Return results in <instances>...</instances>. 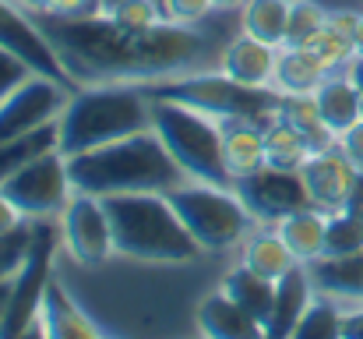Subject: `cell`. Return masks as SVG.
I'll return each instance as SVG.
<instances>
[{
	"label": "cell",
	"mask_w": 363,
	"mask_h": 339,
	"mask_svg": "<svg viewBox=\"0 0 363 339\" xmlns=\"http://www.w3.org/2000/svg\"><path fill=\"white\" fill-rule=\"evenodd\" d=\"M39 28L60 53L74 85H110V82H159L194 71L212 43L194 28L159 18L145 28H127L110 14H39Z\"/></svg>",
	"instance_id": "obj_1"
},
{
	"label": "cell",
	"mask_w": 363,
	"mask_h": 339,
	"mask_svg": "<svg viewBox=\"0 0 363 339\" xmlns=\"http://www.w3.org/2000/svg\"><path fill=\"white\" fill-rule=\"evenodd\" d=\"M67 173L74 191L106 198V195H130V191H173L184 184L180 163L169 156L155 127L117 138L110 145L67 156Z\"/></svg>",
	"instance_id": "obj_2"
},
{
	"label": "cell",
	"mask_w": 363,
	"mask_h": 339,
	"mask_svg": "<svg viewBox=\"0 0 363 339\" xmlns=\"http://www.w3.org/2000/svg\"><path fill=\"white\" fill-rule=\"evenodd\" d=\"M106 216L113 226V247L134 262L177 265L198 258L201 244L180 223L177 209L162 191H130V195H106Z\"/></svg>",
	"instance_id": "obj_3"
},
{
	"label": "cell",
	"mask_w": 363,
	"mask_h": 339,
	"mask_svg": "<svg viewBox=\"0 0 363 339\" xmlns=\"http://www.w3.org/2000/svg\"><path fill=\"white\" fill-rule=\"evenodd\" d=\"M57 124H60V152L78 156V152L110 145L127 134L148 131L152 99L141 85H130V82L89 85L67 99Z\"/></svg>",
	"instance_id": "obj_4"
},
{
	"label": "cell",
	"mask_w": 363,
	"mask_h": 339,
	"mask_svg": "<svg viewBox=\"0 0 363 339\" xmlns=\"http://www.w3.org/2000/svg\"><path fill=\"white\" fill-rule=\"evenodd\" d=\"M148 99H169L184 103L198 113H208L216 120H250L257 127H268L282 110V92L275 85H243L230 75H173L159 82L141 85Z\"/></svg>",
	"instance_id": "obj_5"
},
{
	"label": "cell",
	"mask_w": 363,
	"mask_h": 339,
	"mask_svg": "<svg viewBox=\"0 0 363 339\" xmlns=\"http://www.w3.org/2000/svg\"><path fill=\"white\" fill-rule=\"evenodd\" d=\"M152 127L191 181L233 188V177L223 156V127L216 117L191 110L184 103L152 99Z\"/></svg>",
	"instance_id": "obj_6"
},
{
	"label": "cell",
	"mask_w": 363,
	"mask_h": 339,
	"mask_svg": "<svg viewBox=\"0 0 363 339\" xmlns=\"http://www.w3.org/2000/svg\"><path fill=\"white\" fill-rule=\"evenodd\" d=\"M169 205L177 209L180 223L191 230V237L208 251H226L247 237L254 216L247 212L233 188L205 184V181H184L173 191H166Z\"/></svg>",
	"instance_id": "obj_7"
},
{
	"label": "cell",
	"mask_w": 363,
	"mask_h": 339,
	"mask_svg": "<svg viewBox=\"0 0 363 339\" xmlns=\"http://www.w3.org/2000/svg\"><path fill=\"white\" fill-rule=\"evenodd\" d=\"M60 240V223L50 220H32V244L28 254L18 269V276L11 279V301H7V315L0 325V336H28V333H43L39 322V308L50 286V269H53V254H57Z\"/></svg>",
	"instance_id": "obj_8"
},
{
	"label": "cell",
	"mask_w": 363,
	"mask_h": 339,
	"mask_svg": "<svg viewBox=\"0 0 363 339\" xmlns=\"http://www.w3.org/2000/svg\"><path fill=\"white\" fill-rule=\"evenodd\" d=\"M0 191L11 198V205L25 216V220H50L60 216L74 195L71 173H67V156L60 149L39 156L35 163H28L25 170L11 173Z\"/></svg>",
	"instance_id": "obj_9"
},
{
	"label": "cell",
	"mask_w": 363,
	"mask_h": 339,
	"mask_svg": "<svg viewBox=\"0 0 363 339\" xmlns=\"http://www.w3.org/2000/svg\"><path fill=\"white\" fill-rule=\"evenodd\" d=\"M233 191L247 205V212L261 223H279L289 212H300L311 205V195L303 188L300 170H279V166H261L254 173H243L233 181Z\"/></svg>",
	"instance_id": "obj_10"
},
{
	"label": "cell",
	"mask_w": 363,
	"mask_h": 339,
	"mask_svg": "<svg viewBox=\"0 0 363 339\" xmlns=\"http://www.w3.org/2000/svg\"><path fill=\"white\" fill-rule=\"evenodd\" d=\"M60 240L67 247V254L85 265V269H99L117 247H113V226L106 216L103 198L74 191L67 209L60 212Z\"/></svg>",
	"instance_id": "obj_11"
},
{
	"label": "cell",
	"mask_w": 363,
	"mask_h": 339,
	"mask_svg": "<svg viewBox=\"0 0 363 339\" xmlns=\"http://www.w3.org/2000/svg\"><path fill=\"white\" fill-rule=\"evenodd\" d=\"M67 89L53 78H43V75H32L25 85H18L4 103H0V145L4 141H14L50 120H57L64 107H67Z\"/></svg>",
	"instance_id": "obj_12"
},
{
	"label": "cell",
	"mask_w": 363,
	"mask_h": 339,
	"mask_svg": "<svg viewBox=\"0 0 363 339\" xmlns=\"http://www.w3.org/2000/svg\"><path fill=\"white\" fill-rule=\"evenodd\" d=\"M0 46L11 50L14 57H21L35 75L53 78V82H60L64 89L74 85L71 75H67V68H64V60H60V53L53 50V43H50L46 32L39 28V21L25 18V14H21L18 7H11L7 0H0Z\"/></svg>",
	"instance_id": "obj_13"
},
{
	"label": "cell",
	"mask_w": 363,
	"mask_h": 339,
	"mask_svg": "<svg viewBox=\"0 0 363 339\" xmlns=\"http://www.w3.org/2000/svg\"><path fill=\"white\" fill-rule=\"evenodd\" d=\"M303 188L311 195V205L321 212H339L353 202L357 184H360V170L346 159V152L339 145L314 152L303 166H300Z\"/></svg>",
	"instance_id": "obj_14"
},
{
	"label": "cell",
	"mask_w": 363,
	"mask_h": 339,
	"mask_svg": "<svg viewBox=\"0 0 363 339\" xmlns=\"http://www.w3.org/2000/svg\"><path fill=\"white\" fill-rule=\"evenodd\" d=\"M311 301H314V276H311L307 262H296L289 272H282L275 279V304H272V318L264 325V336H293V329L303 318Z\"/></svg>",
	"instance_id": "obj_15"
},
{
	"label": "cell",
	"mask_w": 363,
	"mask_h": 339,
	"mask_svg": "<svg viewBox=\"0 0 363 339\" xmlns=\"http://www.w3.org/2000/svg\"><path fill=\"white\" fill-rule=\"evenodd\" d=\"M275 64H279V46H268L243 32L223 50L219 71L243 85H275Z\"/></svg>",
	"instance_id": "obj_16"
},
{
	"label": "cell",
	"mask_w": 363,
	"mask_h": 339,
	"mask_svg": "<svg viewBox=\"0 0 363 339\" xmlns=\"http://www.w3.org/2000/svg\"><path fill=\"white\" fill-rule=\"evenodd\" d=\"M314 103H318V113L325 120V127L339 138L342 131H350L357 120H363V96L357 89V82L350 75H328L318 92H314Z\"/></svg>",
	"instance_id": "obj_17"
},
{
	"label": "cell",
	"mask_w": 363,
	"mask_h": 339,
	"mask_svg": "<svg viewBox=\"0 0 363 339\" xmlns=\"http://www.w3.org/2000/svg\"><path fill=\"white\" fill-rule=\"evenodd\" d=\"M39 322H43V333L53 339H92L99 336V325L74 304V297L50 279L46 286V297H43V308H39Z\"/></svg>",
	"instance_id": "obj_18"
},
{
	"label": "cell",
	"mask_w": 363,
	"mask_h": 339,
	"mask_svg": "<svg viewBox=\"0 0 363 339\" xmlns=\"http://www.w3.org/2000/svg\"><path fill=\"white\" fill-rule=\"evenodd\" d=\"M198 329H201L205 336H212V339L264 336V329L243 311L226 290H219V294H212V297H205V301L198 304Z\"/></svg>",
	"instance_id": "obj_19"
},
{
	"label": "cell",
	"mask_w": 363,
	"mask_h": 339,
	"mask_svg": "<svg viewBox=\"0 0 363 339\" xmlns=\"http://www.w3.org/2000/svg\"><path fill=\"white\" fill-rule=\"evenodd\" d=\"M328 75H332V68L311 46H282L279 50V64H275V89L279 92H293V96L318 92V85Z\"/></svg>",
	"instance_id": "obj_20"
},
{
	"label": "cell",
	"mask_w": 363,
	"mask_h": 339,
	"mask_svg": "<svg viewBox=\"0 0 363 339\" xmlns=\"http://www.w3.org/2000/svg\"><path fill=\"white\" fill-rule=\"evenodd\" d=\"M219 127H223L226 170L233 181L264 166V127H257L250 120H219Z\"/></svg>",
	"instance_id": "obj_21"
},
{
	"label": "cell",
	"mask_w": 363,
	"mask_h": 339,
	"mask_svg": "<svg viewBox=\"0 0 363 339\" xmlns=\"http://www.w3.org/2000/svg\"><path fill=\"white\" fill-rule=\"evenodd\" d=\"M325 223H328V212L307 205L300 212H289L286 220H279L275 230L279 237L289 244V251L296 254V262H318L325 254Z\"/></svg>",
	"instance_id": "obj_22"
},
{
	"label": "cell",
	"mask_w": 363,
	"mask_h": 339,
	"mask_svg": "<svg viewBox=\"0 0 363 339\" xmlns=\"http://www.w3.org/2000/svg\"><path fill=\"white\" fill-rule=\"evenodd\" d=\"M311 276L318 294H332L335 301L363 304V251L350 258H318L311 262Z\"/></svg>",
	"instance_id": "obj_23"
},
{
	"label": "cell",
	"mask_w": 363,
	"mask_h": 339,
	"mask_svg": "<svg viewBox=\"0 0 363 339\" xmlns=\"http://www.w3.org/2000/svg\"><path fill=\"white\" fill-rule=\"evenodd\" d=\"M357 21L360 14H346V11H332L321 25V32L307 43L332 71L339 68H350L353 57H357V46H353V36H357Z\"/></svg>",
	"instance_id": "obj_24"
},
{
	"label": "cell",
	"mask_w": 363,
	"mask_h": 339,
	"mask_svg": "<svg viewBox=\"0 0 363 339\" xmlns=\"http://www.w3.org/2000/svg\"><path fill=\"white\" fill-rule=\"evenodd\" d=\"M223 290L240 304L243 311H247L261 329L268 325V318H272V304H275V279H264V276H257L254 269L237 265L233 272H226Z\"/></svg>",
	"instance_id": "obj_25"
},
{
	"label": "cell",
	"mask_w": 363,
	"mask_h": 339,
	"mask_svg": "<svg viewBox=\"0 0 363 339\" xmlns=\"http://www.w3.org/2000/svg\"><path fill=\"white\" fill-rule=\"evenodd\" d=\"M311 156H314L311 138H307L296 124H289L286 117H275V120L264 127V163H268V166L300 170Z\"/></svg>",
	"instance_id": "obj_26"
},
{
	"label": "cell",
	"mask_w": 363,
	"mask_h": 339,
	"mask_svg": "<svg viewBox=\"0 0 363 339\" xmlns=\"http://www.w3.org/2000/svg\"><path fill=\"white\" fill-rule=\"evenodd\" d=\"M53 149H60V124L57 120H50V124H43V127H35V131H28L14 141H4L0 145V184L11 173L25 170L28 163H35L39 156H46Z\"/></svg>",
	"instance_id": "obj_27"
},
{
	"label": "cell",
	"mask_w": 363,
	"mask_h": 339,
	"mask_svg": "<svg viewBox=\"0 0 363 339\" xmlns=\"http://www.w3.org/2000/svg\"><path fill=\"white\" fill-rule=\"evenodd\" d=\"M243 265L247 269H254L257 276H264V279H279L282 272H289L293 265H296V254L289 251V244L279 237V230H272V233H250L247 240H243Z\"/></svg>",
	"instance_id": "obj_28"
},
{
	"label": "cell",
	"mask_w": 363,
	"mask_h": 339,
	"mask_svg": "<svg viewBox=\"0 0 363 339\" xmlns=\"http://www.w3.org/2000/svg\"><path fill=\"white\" fill-rule=\"evenodd\" d=\"M363 251V205L350 202L339 212H328L325 223V254L321 258H350Z\"/></svg>",
	"instance_id": "obj_29"
},
{
	"label": "cell",
	"mask_w": 363,
	"mask_h": 339,
	"mask_svg": "<svg viewBox=\"0 0 363 339\" xmlns=\"http://www.w3.org/2000/svg\"><path fill=\"white\" fill-rule=\"evenodd\" d=\"M286 21H289V0H247L243 4V32L268 46L286 43Z\"/></svg>",
	"instance_id": "obj_30"
},
{
	"label": "cell",
	"mask_w": 363,
	"mask_h": 339,
	"mask_svg": "<svg viewBox=\"0 0 363 339\" xmlns=\"http://www.w3.org/2000/svg\"><path fill=\"white\" fill-rule=\"evenodd\" d=\"M296 339H332V336H342V308L335 304L332 294L325 297H314L303 311V318L296 322L293 329Z\"/></svg>",
	"instance_id": "obj_31"
},
{
	"label": "cell",
	"mask_w": 363,
	"mask_h": 339,
	"mask_svg": "<svg viewBox=\"0 0 363 339\" xmlns=\"http://www.w3.org/2000/svg\"><path fill=\"white\" fill-rule=\"evenodd\" d=\"M325 18H328V11H321V7L311 4V0H296V4H289L286 43H282V46H307V43L321 32Z\"/></svg>",
	"instance_id": "obj_32"
},
{
	"label": "cell",
	"mask_w": 363,
	"mask_h": 339,
	"mask_svg": "<svg viewBox=\"0 0 363 339\" xmlns=\"http://www.w3.org/2000/svg\"><path fill=\"white\" fill-rule=\"evenodd\" d=\"M32 244V223H18L0 233V279H14Z\"/></svg>",
	"instance_id": "obj_33"
},
{
	"label": "cell",
	"mask_w": 363,
	"mask_h": 339,
	"mask_svg": "<svg viewBox=\"0 0 363 339\" xmlns=\"http://www.w3.org/2000/svg\"><path fill=\"white\" fill-rule=\"evenodd\" d=\"M32 75H35V71H32L21 57H14L11 50H4V46H0V103H4L18 85H25Z\"/></svg>",
	"instance_id": "obj_34"
},
{
	"label": "cell",
	"mask_w": 363,
	"mask_h": 339,
	"mask_svg": "<svg viewBox=\"0 0 363 339\" xmlns=\"http://www.w3.org/2000/svg\"><path fill=\"white\" fill-rule=\"evenodd\" d=\"M216 4L212 0H162V14L180 25H198Z\"/></svg>",
	"instance_id": "obj_35"
},
{
	"label": "cell",
	"mask_w": 363,
	"mask_h": 339,
	"mask_svg": "<svg viewBox=\"0 0 363 339\" xmlns=\"http://www.w3.org/2000/svg\"><path fill=\"white\" fill-rule=\"evenodd\" d=\"M335 145L346 152V159L363 173V120H357L350 131H342V134L335 138Z\"/></svg>",
	"instance_id": "obj_36"
},
{
	"label": "cell",
	"mask_w": 363,
	"mask_h": 339,
	"mask_svg": "<svg viewBox=\"0 0 363 339\" xmlns=\"http://www.w3.org/2000/svg\"><path fill=\"white\" fill-rule=\"evenodd\" d=\"M342 336L346 339H363V308L342 311Z\"/></svg>",
	"instance_id": "obj_37"
},
{
	"label": "cell",
	"mask_w": 363,
	"mask_h": 339,
	"mask_svg": "<svg viewBox=\"0 0 363 339\" xmlns=\"http://www.w3.org/2000/svg\"><path fill=\"white\" fill-rule=\"evenodd\" d=\"M92 0H50L46 14H89Z\"/></svg>",
	"instance_id": "obj_38"
},
{
	"label": "cell",
	"mask_w": 363,
	"mask_h": 339,
	"mask_svg": "<svg viewBox=\"0 0 363 339\" xmlns=\"http://www.w3.org/2000/svg\"><path fill=\"white\" fill-rule=\"evenodd\" d=\"M21 220H25V216H21V212L11 205V198L0 191V233H4V230H11V226H18Z\"/></svg>",
	"instance_id": "obj_39"
},
{
	"label": "cell",
	"mask_w": 363,
	"mask_h": 339,
	"mask_svg": "<svg viewBox=\"0 0 363 339\" xmlns=\"http://www.w3.org/2000/svg\"><path fill=\"white\" fill-rule=\"evenodd\" d=\"M7 301H11V279H0V325H4V315H7Z\"/></svg>",
	"instance_id": "obj_40"
},
{
	"label": "cell",
	"mask_w": 363,
	"mask_h": 339,
	"mask_svg": "<svg viewBox=\"0 0 363 339\" xmlns=\"http://www.w3.org/2000/svg\"><path fill=\"white\" fill-rule=\"evenodd\" d=\"M350 78L357 82V89H360V96H363V57H353V64H350Z\"/></svg>",
	"instance_id": "obj_41"
},
{
	"label": "cell",
	"mask_w": 363,
	"mask_h": 339,
	"mask_svg": "<svg viewBox=\"0 0 363 339\" xmlns=\"http://www.w3.org/2000/svg\"><path fill=\"white\" fill-rule=\"evenodd\" d=\"M25 11H32V14H46L50 11V0H18Z\"/></svg>",
	"instance_id": "obj_42"
},
{
	"label": "cell",
	"mask_w": 363,
	"mask_h": 339,
	"mask_svg": "<svg viewBox=\"0 0 363 339\" xmlns=\"http://www.w3.org/2000/svg\"><path fill=\"white\" fill-rule=\"evenodd\" d=\"M353 46H357V57H363V14L357 21V36H353Z\"/></svg>",
	"instance_id": "obj_43"
},
{
	"label": "cell",
	"mask_w": 363,
	"mask_h": 339,
	"mask_svg": "<svg viewBox=\"0 0 363 339\" xmlns=\"http://www.w3.org/2000/svg\"><path fill=\"white\" fill-rule=\"evenodd\" d=\"M212 4H216V7H243L247 0H212Z\"/></svg>",
	"instance_id": "obj_44"
},
{
	"label": "cell",
	"mask_w": 363,
	"mask_h": 339,
	"mask_svg": "<svg viewBox=\"0 0 363 339\" xmlns=\"http://www.w3.org/2000/svg\"><path fill=\"white\" fill-rule=\"evenodd\" d=\"M155 4H159V7H162V0H155Z\"/></svg>",
	"instance_id": "obj_45"
},
{
	"label": "cell",
	"mask_w": 363,
	"mask_h": 339,
	"mask_svg": "<svg viewBox=\"0 0 363 339\" xmlns=\"http://www.w3.org/2000/svg\"><path fill=\"white\" fill-rule=\"evenodd\" d=\"M289 4H296V0H289Z\"/></svg>",
	"instance_id": "obj_46"
}]
</instances>
